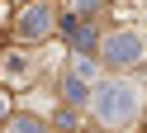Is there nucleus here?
Wrapping results in <instances>:
<instances>
[{
  "label": "nucleus",
  "mask_w": 147,
  "mask_h": 133,
  "mask_svg": "<svg viewBox=\"0 0 147 133\" xmlns=\"http://www.w3.org/2000/svg\"><path fill=\"white\" fill-rule=\"evenodd\" d=\"M0 109H5V105H0Z\"/></svg>",
  "instance_id": "0eeeda50"
},
{
  "label": "nucleus",
  "mask_w": 147,
  "mask_h": 133,
  "mask_svg": "<svg viewBox=\"0 0 147 133\" xmlns=\"http://www.w3.org/2000/svg\"><path fill=\"white\" fill-rule=\"evenodd\" d=\"M10 133H43V124L29 119V114H19V119H10Z\"/></svg>",
  "instance_id": "39448f33"
},
{
  "label": "nucleus",
  "mask_w": 147,
  "mask_h": 133,
  "mask_svg": "<svg viewBox=\"0 0 147 133\" xmlns=\"http://www.w3.org/2000/svg\"><path fill=\"white\" fill-rule=\"evenodd\" d=\"M19 33L24 38H43V33H48V10H43V5L24 10V14H19Z\"/></svg>",
  "instance_id": "7ed1b4c3"
},
{
  "label": "nucleus",
  "mask_w": 147,
  "mask_h": 133,
  "mask_svg": "<svg viewBox=\"0 0 147 133\" xmlns=\"http://www.w3.org/2000/svg\"><path fill=\"white\" fill-rule=\"evenodd\" d=\"M67 100H76V105L86 100V86H81V76H71V81H67Z\"/></svg>",
  "instance_id": "423d86ee"
},
{
  "label": "nucleus",
  "mask_w": 147,
  "mask_h": 133,
  "mask_svg": "<svg viewBox=\"0 0 147 133\" xmlns=\"http://www.w3.org/2000/svg\"><path fill=\"white\" fill-rule=\"evenodd\" d=\"M62 29H67V33H71V38H76V43H81V48H90V43H95V33H90V29H81V24H76V19H62Z\"/></svg>",
  "instance_id": "20e7f679"
},
{
  "label": "nucleus",
  "mask_w": 147,
  "mask_h": 133,
  "mask_svg": "<svg viewBox=\"0 0 147 133\" xmlns=\"http://www.w3.org/2000/svg\"><path fill=\"white\" fill-rule=\"evenodd\" d=\"M95 114L105 124H128L138 114V90L133 86H123V81H109L105 90L95 95Z\"/></svg>",
  "instance_id": "f257e3e1"
},
{
  "label": "nucleus",
  "mask_w": 147,
  "mask_h": 133,
  "mask_svg": "<svg viewBox=\"0 0 147 133\" xmlns=\"http://www.w3.org/2000/svg\"><path fill=\"white\" fill-rule=\"evenodd\" d=\"M105 57L109 62H138V57H142V43H138L133 33H114V38H105Z\"/></svg>",
  "instance_id": "f03ea898"
}]
</instances>
